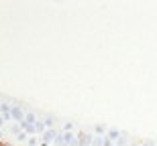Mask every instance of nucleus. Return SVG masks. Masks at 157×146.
<instances>
[{"label":"nucleus","mask_w":157,"mask_h":146,"mask_svg":"<svg viewBox=\"0 0 157 146\" xmlns=\"http://www.w3.org/2000/svg\"><path fill=\"white\" fill-rule=\"evenodd\" d=\"M106 138L110 142H117L118 138H121V130H117V128H108L106 130Z\"/></svg>","instance_id":"nucleus-4"},{"label":"nucleus","mask_w":157,"mask_h":146,"mask_svg":"<svg viewBox=\"0 0 157 146\" xmlns=\"http://www.w3.org/2000/svg\"><path fill=\"white\" fill-rule=\"evenodd\" d=\"M102 144H104V136H94V140L90 146H102Z\"/></svg>","instance_id":"nucleus-11"},{"label":"nucleus","mask_w":157,"mask_h":146,"mask_svg":"<svg viewBox=\"0 0 157 146\" xmlns=\"http://www.w3.org/2000/svg\"><path fill=\"white\" fill-rule=\"evenodd\" d=\"M63 130H65V132H71V130H74V122H65L63 124Z\"/></svg>","instance_id":"nucleus-14"},{"label":"nucleus","mask_w":157,"mask_h":146,"mask_svg":"<svg viewBox=\"0 0 157 146\" xmlns=\"http://www.w3.org/2000/svg\"><path fill=\"white\" fill-rule=\"evenodd\" d=\"M63 142L67 146H71L74 142H76V134H74V132H63Z\"/></svg>","instance_id":"nucleus-5"},{"label":"nucleus","mask_w":157,"mask_h":146,"mask_svg":"<svg viewBox=\"0 0 157 146\" xmlns=\"http://www.w3.org/2000/svg\"><path fill=\"white\" fill-rule=\"evenodd\" d=\"M0 140H4V138H2V132H0Z\"/></svg>","instance_id":"nucleus-17"},{"label":"nucleus","mask_w":157,"mask_h":146,"mask_svg":"<svg viewBox=\"0 0 157 146\" xmlns=\"http://www.w3.org/2000/svg\"><path fill=\"white\" fill-rule=\"evenodd\" d=\"M27 144H29V146H39V140H37L35 136H29V140H27Z\"/></svg>","instance_id":"nucleus-12"},{"label":"nucleus","mask_w":157,"mask_h":146,"mask_svg":"<svg viewBox=\"0 0 157 146\" xmlns=\"http://www.w3.org/2000/svg\"><path fill=\"white\" fill-rule=\"evenodd\" d=\"M10 120H14V122H23L25 120V112L21 110V105H12V110H10Z\"/></svg>","instance_id":"nucleus-2"},{"label":"nucleus","mask_w":157,"mask_h":146,"mask_svg":"<svg viewBox=\"0 0 157 146\" xmlns=\"http://www.w3.org/2000/svg\"><path fill=\"white\" fill-rule=\"evenodd\" d=\"M43 124H45V128H47V130L53 128V124H55V118H53V116H45V118H43Z\"/></svg>","instance_id":"nucleus-8"},{"label":"nucleus","mask_w":157,"mask_h":146,"mask_svg":"<svg viewBox=\"0 0 157 146\" xmlns=\"http://www.w3.org/2000/svg\"><path fill=\"white\" fill-rule=\"evenodd\" d=\"M25 124H35L37 122V116L33 114V112H29V114H25V120H23Z\"/></svg>","instance_id":"nucleus-7"},{"label":"nucleus","mask_w":157,"mask_h":146,"mask_svg":"<svg viewBox=\"0 0 157 146\" xmlns=\"http://www.w3.org/2000/svg\"><path fill=\"white\" fill-rule=\"evenodd\" d=\"M76 140L80 146H90L94 140V134H90V132H78L76 134Z\"/></svg>","instance_id":"nucleus-1"},{"label":"nucleus","mask_w":157,"mask_h":146,"mask_svg":"<svg viewBox=\"0 0 157 146\" xmlns=\"http://www.w3.org/2000/svg\"><path fill=\"white\" fill-rule=\"evenodd\" d=\"M0 146H14L12 142H8V140H0Z\"/></svg>","instance_id":"nucleus-15"},{"label":"nucleus","mask_w":157,"mask_h":146,"mask_svg":"<svg viewBox=\"0 0 157 146\" xmlns=\"http://www.w3.org/2000/svg\"><path fill=\"white\" fill-rule=\"evenodd\" d=\"M94 132H96V136H104L106 126H104V124H96V126H94Z\"/></svg>","instance_id":"nucleus-9"},{"label":"nucleus","mask_w":157,"mask_h":146,"mask_svg":"<svg viewBox=\"0 0 157 146\" xmlns=\"http://www.w3.org/2000/svg\"><path fill=\"white\" fill-rule=\"evenodd\" d=\"M141 146H145V144H141Z\"/></svg>","instance_id":"nucleus-18"},{"label":"nucleus","mask_w":157,"mask_h":146,"mask_svg":"<svg viewBox=\"0 0 157 146\" xmlns=\"http://www.w3.org/2000/svg\"><path fill=\"white\" fill-rule=\"evenodd\" d=\"M2 124H4V118H2V116H0V126H2Z\"/></svg>","instance_id":"nucleus-16"},{"label":"nucleus","mask_w":157,"mask_h":146,"mask_svg":"<svg viewBox=\"0 0 157 146\" xmlns=\"http://www.w3.org/2000/svg\"><path fill=\"white\" fill-rule=\"evenodd\" d=\"M49 146H53V144H49Z\"/></svg>","instance_id":"nucleus-19"},{"label":"nucleus","mask_w":157,"mask_h":146,"mask_svg":"<svg viewBox=\"0 0 157 146\" xmlns=\"http://www.w3.org/2000/svg\"><path fill=\"white\" fill-rule=\"evenodd\" d=\"M117 146H127L128 144V138H127V132H121V138H118L117 142H114Z\"/></svg>","instance_id":"nucleus-6"},{"label":"nucleus","mask_w":157,"mask_h":146,"mask_svg":"<svg viewBox=\"0 0 157 146\" xmlns=\"http://www.w3.org/2000/svg\"><path fill=\"white\" fill-rule=\"evenodd\" d=\"M17 140H21V142H23V140H29V134H27V132H18V134H17Z\"/></svg>","instance_id":"nucleus-13"},{"label":"nucleus","mask_w":157,"mask_h":146,"mask_svg":"<svg viewBox=\"0 0 157 146\" xmlns=\"http://www.w3.org/2000/svg\"><path fill=\"white\" fill-rule=\"evenodd\" d=\"M35 128H37V134H43V132H45V124H43V120H39V118H37V122H35Z\"/></svg>","instance_id":"nucleus-10"},{"label":"nucleus","mask_w":157,"mask_h":146,"mask_svg":"<svg viewBox=\"0 0 157 146\" xmlns=\"http://www.w3.org/2000/svg\"><path fill=\"white\" fill-rule=\"evenodd\" d=\"M55 136H57V130H45L43 134H41V142H47V144H53V140H55Z\"/></svg>","instance_id":"nucleus-3"}]
</instances>
